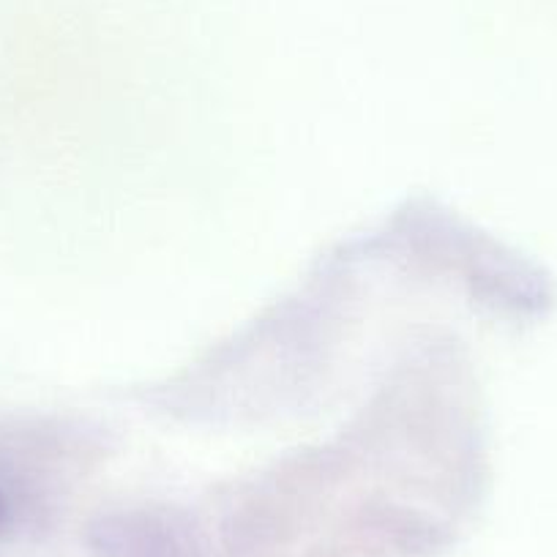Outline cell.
<instances>
[{
	"mask_svg": "<svg viewBox=\"0 0 557 557\" xmlns=\"http://www.w3.org/2000/svg\"><path fill=\"white\" fill-rule=\"evenodd\" d=\"M7 519V503H3V495H0V524Z\"/></svg>",
	"mask_w": 557,
	"mask_h": 557,
	"instance_id": "obj_1",
	"label": "cell"
}]
</instances>
